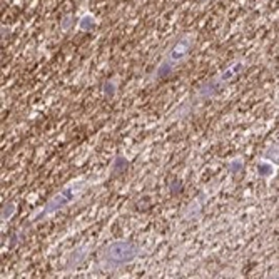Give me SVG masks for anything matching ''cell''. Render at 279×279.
Masks as SVG:
<instances>
[{
  "label": "cell",
  "instance_id": "cell-1",
  "mask_svg": "<svg viewBox=\"0 0 279 279\" xmlns=\"http://www.w3.org/2000/svg\"><path fill=\"white\" fill-rule=\"evenodd\" d=\"M139 254V248L130 241H114L102 249V259L110 266H124L132 262Z\"/></svg>",
  "mask_w": 279,
  "mask_h": 279
},
{
  "label": "cell",
  "instance_id": "cell-2",
  "mask_svg": "<svg viewBox=\"0 0 279 279\" xmlns=\"http://www.w3.org/2000/svg\"><path fill=\"white\" fill-rule=\"evenodd\" d=\"M82 188H84L82 182H72L70 186L64 188L60 192H57L50 200H48L46 204V208L34 218V221H38V219H42V218H48V216H52V214H56L57 211H60V209H64L68 202H72V200L76 199V196L80 192Z\"/></svg>",
  "mask_w": 279,
  "mask_h": 279
},
{
  "label": "cell",
  "instance_id": "cell-3",
  "mask_svg": "<svg viewBox=\"0 0 279 279\" xmlns=\"http://www.w3.org/2000/svg\"><path fill=\"white\" fill-rule=\"evenodd\" d=\"M192 44H194V37L192 36H184L180 37L178 42H176V46L170 48L168 57L164 58V60L170 62L172 66L176 67L180 60H184L186 57L189 56L190 48H192Z\"/></svg>",
  "mask_w": 279,
  "mask_h": 279
},
{
  "label": "cell",
  "instance_id": "cell-4",
  "mask_svg": "<svg viewBox=\"0 0 279 279\" xmlns=\"http://www.w3.org/2000/svg\"><path fill=\"white\" fill-rule=\"evenodd\" d=\"M127 168H129V160H127L124 156H116L114 158V162H112V170L110 174L112 176H120L124 174Z\"/></svg>",
  "mask_w": 279,
  "mask_h": 279
},
{
  "label": "cell",
  "instance_id": "cell-5",
  "mask_svg": "<svg viewBox=\"0 0 279 279\" xmlns=\"http://www.w3.org/2000/svg\"><path fill=\"white\" fill-rule=\"evenodd\" d=\"M219 90V82L214 79V80H209V82H206V84H202L199 87V97H211L214 96L216 92Z\"/></svg>",
  "mask_w": 279,
  "mask_h": 279
},
{
  "label": "cell",
  "instance_id": "cell-6",
  "mask_svg": "<svg viewBox=\"0 0 279 279\" xmlns=\"http://www.w3.org/2000/svg\"><path fill=\"white\" fill-rule=\"evenodd\" d=\"M174 66L168 60H162L160 62V66L158 67V70H156V79H164V77H169L170 74L174 72Z\"/></svg>",
  "mask_w": 279,
  "mask_h": 279
},
{
  "label": "cell",
  "instance_id": "cell-7",
  "mask_svg": "<svg viewBox=\"0 0 279 279\" xmlns=\"http://www.w3.org/2000/svg\"><path fill=\"white\" fill-rule=\"evenodd\" d=\"M96 26H97V20L90 16V14H87V16H84V17L80 18V22H79V28H80V30H84V32L94 30Z\"/></svg>",
  "mask_w": 279,
  "mask_h": 279
},
{
  "label": "cell",
  "instance_id": "cell-8",
  "mask_svg": "<svg viewBox=\"0 0 279 279\" xmlns=\"http://www.w3.org/2000/svg\"><path fill=\"white\" fill-rule=\"evenodd\" d=\"M16 209H17V206H16V202H12V200H8V202L4 204L2 206V221H8V219L14 216Z\"/></svg>",
  "mask_w": 279,
  "mask_h": 279
},
{
  "label": "cell",
  "instance_id": "cell-9",
  "mask_svg": "<svg viewBox=\"0 0 279 279\" xmlns=\"http://www.w3.org/2000/svg\"><path fill=\"white\" fill-rule=\"evenodd\" d=\"M102 92H104L107 97H114L116 96V82L106 80L104 84H102Z\"/></svg>",
  "mask_w": 279,
  "mask_h": 279
},
{
  "label": "cell",
  "instance_id": "cell-10",
  "mask_svg": "<svg viewBox=\"0 0 279 279\" xmlns=\"http://www.w3.org/2000/svg\"><path fill=\"white\" fill-rule=\"evenodd\" d=\"M272 166L271 164H258V174H261V176H272Z\"/></svg>",
  "mask_w": 279,
  "mask_h": 279
},
{
  "label": "cell",
  "instance_id": "cell-11",
  "mask_svg": "<svg viewBox=\"0 0 279 279\" xmlns=\"http://www.w3.org/2000/svg\"><path fill=\"white\" fill-rule=\"evenodd\" d=\"M182 189H184V186H182V182H180V180H172V182H170V186H169V190L172 194L182 192Z\"/></svg>",
  "mask_w": 279,
  "mask_h": 279
}]
</instances>
